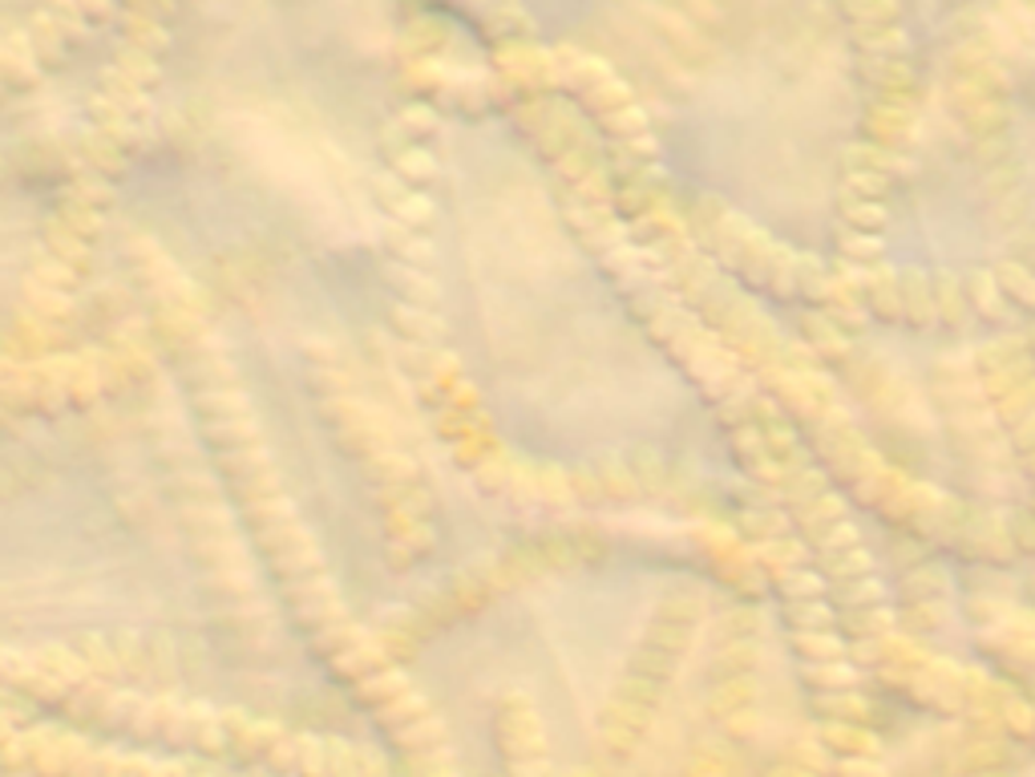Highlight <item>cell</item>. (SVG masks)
Listing matches in <instances>:
<instances>
[{"label": "cell", "mask_w": 1035, "mask_h": 777, "mask_svg": "<svg viewBox=\"0 0 1035 777\" xmlns=\"http://www.w3.org/2000/svg\"><path fill=\"white\" fill-rule=\"evenodd\" d=\"M991 271H996L999 292L1015 304V312L1020 309L1035 312V255L1027 259V264H999V268H991Z\"/></svg>", "instance_id": "obj_1"}]
</instances>
